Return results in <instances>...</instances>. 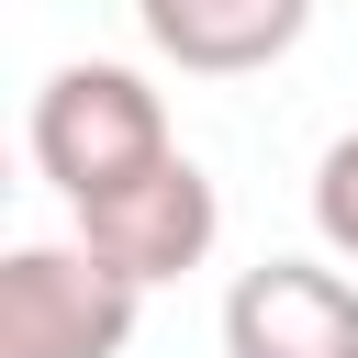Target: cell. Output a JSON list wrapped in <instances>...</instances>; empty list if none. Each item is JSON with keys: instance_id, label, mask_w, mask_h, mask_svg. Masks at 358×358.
Returning a JSON list of instances; mask_svg holds the SVG:
<instances>
[{"instance_id": "2", "label": "cell", "mask_w": 358, "mask_h": 358, "mask_svg": "<svg viewBox=\"0 0 358 358\" xmlns=\"http://www.w3.org/2000/svg\"><path fill=\"white\" fill-rule=\"evenodd\" d=\"M134 280H112L78 235L0 257V358H123L134 347Z\"/></svg>"}, {"instance_id": "6", "label": "cell", "mask_w": 358, "mask_h": 358, "mask_svg": "<svg viewBox=\"0 0 358 358\" xmlns=\"http://www.w3.org/2000/svg\"><path fill=\"white\" fill-rule=\"evenodd\" d=\"M313 235H324L336 257H358V134H336V145L313 157Z\"/></svg>"}, {"instance_id": "1", "label": "cell", "mask_w": 358, "mask_h": 358, "mask_svg": "<svg viewBox=\"0 0 358 358\" xmlns=\"http://www.w3.org/2000/svg\"><path fill=\"white\" fill-rule=\"evenodd\" d=\"M168 145V101L145 90V67L123 56H67L45 90H34V168L67 190V201H101L123 179H145Z\"/></svg>"}, {"instance_id": "5", "label": "cell", "mask_w": 358, "mask_h": 358, "mask_svg": "<svg viewBox=\"0 0 358 358\" xmlns=\"http://www.w3.org/2000/svg\"><path fill=\"white\" fill-rule=\"evenodd\" d=\"M134 22H145V45L179 56L190 78H246V67L291 56L313 11H302V0H145Z\"/></svg>"}, {"instance_id": "4", "label": "cell", "mask_w": 358, "mask_h": 358, "mask_svg": "<svg viewBox=\"0 0 358 358\" xmlns=\"http://www.w3.org/2000/svg\"><path fill=\"white\" fill-rule=\"evenodd\" d=\"M224 358H358V280L324 257H257L224 291Z\"/></svg>"}, {"instance_id": "3", "label": "cell", "mask_w": 358, "mask_h": 358, "mask_svg": "<svg viewBox=\"0 0 358 358\" xmlns=\"http://www.w3.org/2000/svg\"><path fill=\"white\" fill-rule=\"evenodd\" d=\"M213 235H224V201H213V179H201V157H157L145 179H123V190L78 201V246H90L112 280H134V291H157V280L201 268V257H213Z\"/></svg>"}]
</instances>
